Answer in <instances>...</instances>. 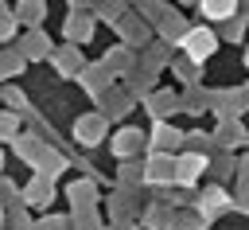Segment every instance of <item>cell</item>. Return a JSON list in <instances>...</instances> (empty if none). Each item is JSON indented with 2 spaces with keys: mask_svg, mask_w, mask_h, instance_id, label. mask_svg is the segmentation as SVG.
Here are the masks:
<instances>
[{
  "mask_svg": "<svg viewBox=\"0 0 249 230\" xmlns=\"http://www.w3.org/2000/svg\"><path fill=\"white\" fill-rule=\"evenodd\" d=\"M206 207H210V211H222V207H226V191H218V187L206 191Z\"/></svg>",
  "mask_w": 249,
  "mask_h": 230,
  "instance_id": "3957f363",
  "label": "cell"
},
{
  "mask_svg": "<svg viewBox=\"0 0 249 230\" xmlns=\"http://www.w3.org/2000/svg\"><path fill=\"white\" fill-rule=\"evenodd\" d=\"M210 51H214V35L210 31H202V27L198 31H187V55L191 58H206Z\"/></svg>",
  "mask_w": 249,
  "mask_h": 230,
  "instance_id": "6da1fadb",
  "label": "cell"
},
{
  "mask_svg": "<svg viewBox=\"0 0 249 230\" xmlns=\"http://www.w3.org/2000/svg\"><path fill=\"white\" fill-rule=\"evenodd\" d=\"M202 12H206V16H214V19H222V16H230V12H233V4H206Z\"/></svg>",
  "mask_w": 249,
  "mask_h": 230,
  "instance_id": "277c9868",
  "label": "cell"
},
{
  "mask_svg": "<svg viewBox=\"0 0 249 230\" xmlns=\"http://www.w3.org/2000/svg\"><path fill=\"white\" fill-rule=\"evenodd\" d=\"M198 172H202V156H183V160H179V168H175L171 175H175L179 183H191Z\"/></svg>",
  "mask_w": 249,
  "mask_h": 230,
  "instance_id": "7a4b0ae2",
  "label": "cell"
}]
</instances>
